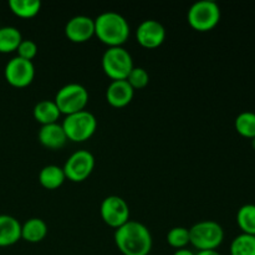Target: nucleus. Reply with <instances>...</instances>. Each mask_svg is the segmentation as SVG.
Listing matches in <instances>:
<instances>
[{
	"label": "nucleus",
	"mask_w": 255,
	"mask_h": 255,
	"mask_svg": "<svg viewBox=\"0 0 255 255\" xmlns=\"http://www.w3.org/2000/svg\"><path fill=\"white\" fill-rule=\"evenodd\" d=\"M16 52H17V56L21 57V59L32 61V59H34L37 54L36 42L32 41V40L22 39V41L20 42L19 47H17Z\"/></svg>",
	"instance_id": "26"
},
{
	"label": "nucleus",
	"mask_w": 255,
	"mask_h": 255,
	"mask_svg": "<svg viewBox=\"0 0 255 255\" xmlns=\"http://www.w3.org/2000/svg\"><path fill=\"white\" fill-rule=\"evenodd\" d=\"M133 67L131 54L124 46L109 47L102 55V70L112 81L126 80Z\"/></svg>",
	"instance_id": "6"
},
{
	"label": "nucleus",
	"mask_w": 255,
	"mask_h": 255,
	"mask_svg": "<svg viewBox=\"0 0 255 255\" xmlns=\"http://www.w3.org/2000/svg\"><path fill=\"white\" fill-rule=\"evenodd\" d=\"M95 20V35L109 47L122 46L128 40L129 25L126 17L116 11L101 12Z\"/></svg>",
	"instance_id": "2"
},
{
	"label": "nucleus",
	"mask_w": 255,
	"mask_h": 255,
	"mask_svg": "<svg viewBox=\"0 0 255 255\" xmlns=\"http://www.w3.org/2000/svg\"><path fill=\"white\" fill-rule=\"evenodd\" d=\"M224 241V231L214 221H202L189 228V243L201 251H217Z\"/></svg>",
	"instance_id": "3"
},
{
	"label": "nucleus",
	"mask_w": 255,
	"mask_h": 255,
	"mask_svg": "<svg viewBox=\"0 0 255 255\" xmlns=\"http://www.w3.org/2000/svg\"><path fill=\"white\" fill-rule=\"evenodd\" d=\"M236 129L241 136L246 138H255V114L251 111H244L239 114L236 119Z\"/></svg>",
	"instance_id": "23"
},
{
	"label": "nucleus",
	"mask_w": 255,
	"mask_h": 255,
	"mask_svg": "<svg viewBox=\"0 0 255 255\" xmlns=\"http://www.w3.org/2000/svg\"><path fill=\"white\" fill-rule=\"evenodd\" d=\"M231 255H255V236L239 234L231 244Z\"/></svg>",
	"instance_id": "22"
},
{
	"label": "nucleus",
	"mask_w": 255,
	"mask_h": 255,
	"mask_svg": "<svg viewBox=\"0 0 255 255\" xmlns=\"http://www.w3.org/2000/svg\"><path fill=\"white\" fill-rule=\"evenodd\" d=\"M134 95V90L131 85L127 82V80H115L111 81L106 90V100L111 106L125 107L132 101Z\"/></svg>",
	"instance_id": "13"
},
{
	"label": "nucleus",
	"mask_w": 255,
	"mask_h": 255,
	"mask_svg": "<svg viewBox=\"0 0 255 255\" xmlns=\"http://www.w3.org/2000/svg\"><path fill=\"white\" fill-rule=\"evenodd\" d=\"M5 80L14 87H26L35 77V66L32 61L15 56L7 61L4 70Z\"/></svg>",
	"instance_id": "10"
},
{
	"label": "nucleus",
	"mask_w": 255,
	"mask_h": 255,
	"mask_svg": "<svg viewBox=\"0 0 255 255\" xmlns=\"http://www.w3.org/2000/svg\"><path fill=\"white\" fill-rule=\"evenodd\" d=\"M65 172L66 179L71 182H84L90 177L95 168V157L94 154L86 149H80L74 152L67 158L66 163L62 167Z\"/></svg>",
	"instance_id": "8"
},
{
	"label": "nucleus",
	"mask_w": 255,
	"mask_h": 255,
	"mask_svg": "<svg viewBox=\"0 0 255 255\" xmlns=\"http://www.w3.org/2000/svg\"><path fill=\"white\" fill-rule=\"evenodd\" d=\"M101 218L107 226L117 229L129 221V207L124 198L109 196L102 201L100 208Z\"/></svg>",
	"instance_id": "9"
},
{
	"label": "nucleus",
	"mask_w": 255,
	"mask_h": 255,
	"mask_svg": "<svg viewBox=\"0 0 255 255\" xmlns=\"http://www.w3.org/2000/svg\"><path fill=\"white\" fill-rule=\"evenodd\" d=\"M127 82L131 85V87L133 90H141L143 87H146L149 82V75L147 72V70H144L143 67H136L131 70L129 75L127 76Z\"/></svg>",
	"instance_id": "25"
},
{
	"label": "nucleus",
	"mask_w": 255,
	"mask_h": 255,
	"mask_svg": "<svg viewBox=\"0 0 255 255\" xmlns=\"http://www.w3.org/2000/svg\"><path fill=\"white\" fill-rule=\"evenodd\" d=\"M196 255H222V254L217 251H201V252H197Z\"/></svg>",
	"instance_id": "28"
},
{
	"label": "nucleus",
	"mask_w": 255,
	"mask_h": 255,
	"mask_svg": "<svg viewBox=\"0 0 255 255\" xmlns=\"http://www.w3.org/2000/svg\"><path fill=\"white\" fill-rule=\"evenodd\" d=\"M167 242L171 247L177 249L186 248L189 244V229L184 227H174L167 233Z\"/></svg>",
	"instance_id": "24"
},
{
	"label": "nucleus",
	"mask_w": 255,
	"mask_h": 255,
	"mask_svg": "<svg viewBox=\"0 0 255 255\" xmlns=\"http://www.w3.org/2000/svg\"><path fill=\"white\" fill-rule=\"evenodd\" d=\"M32 115L34 119L36 120L41 126L50 124H56L57 120L60 119V112L59 107L55 104V101L51 100H42V101L37 102L32 110Z\"/></svg>",
	"instance_id": "16"
},
{
	"label": "nucleus",
	"mask_w": 255,
	"mask_h": 255,
	"mask_svg": "<svg viewBox=\"0 0 255 255\" xmlns=\"http://www.w3.org/2000/svg\"><path fill=\"white\" fill-rule=\"evenodd\" d=\"M115 243L124 255H148L152 249V236L144 224L128 221L116 229Z\"/></svg>",
	"instance_id": "1"
},
{
	"label": "nucleus",
	"mask_w": 255,
	"mask_h": 255,
	"mask_svg": "<svg viewBox=\"0 0 255 255\" xmlns=\"http://www.w3.org/2000/svg\"><path fill=\"white\" fill-rule=\"evenodd\" d=\"M21 41V32L16 27H0V52L1 54H10L12 51H16Z\"/></svg>",
	"instance_id": "19"
},
{
	"label": "nucleus",
	"mask_w": 255,
	"mask_h": 255,
	"mask_svg": "<svg viewBox=\"0 0 255 255\" xmlns=\"http://www.w3.org/2000/svg\"><path fill=\"white\" fill-rule=\"evenodd\" d=\"M9 7L16 16L29 19L40 11L41 2L39 0H10Z\"/></svg>",
	"instance_id": "20"
},
{
	"label": "nucleus",
	"mask_w": 255,
	"mask_h": 255,
	"mask_svg": "<svg viewBox=\"0 0 255 255\" xmlns=\"http://www.w3.org/2000/svg\"><path fill=\"white\" fill-rule=\"evenodd\" d=\"M148 255H151V254H148Z\"/></svg>",
	"instance_id": "30"
},
{
	"label": "nucleus",
	"mask_w": 255,
	"mask_h": 255,
	"mask_svg": "<svg viewBox=\"0 0 255 255\" xmlns=\"http://www.w3.org/2000/svg\"><path fill=\"white\" fill-rule=\"evenodd\" d=\"M61 125L69 141L85 142L94 136L97 128V120L94 114L84 110L67 115Z\"/></svg>",
	"instance_id": "4"
},
{
	"label": "nucleus",
	"mask_w": 255,
	"mask_h": 255,
	"mask_svg": "<svg viewBox=\"0 0 255 255\" xmlns=\"http://www.w3.org/2000/svg\"><path fill=\"white\" fill-rule=\"evenodd\" d=\"M173 255H196V253H193V252L189 251V249L183 248V249H177V251L173 253Z\"/></svg>",
	"instance_id": "27"
},
{
	"label": "nucleus",
	"mask_w": 255,
	"mask_h": 255,
	"mask_svg": "<svg viewBox=\"0 0 255 255\" xmlns=\"http://www.w3.org/2000/svg\"><path fill=\"white\" fill-rule=\"evenodd\" d=\"M252 146H253V148L255 149V138L252 139Z\"/></svg>",
	"instance_id": "29"
},
{
	"label": "nucleus",
	"mask_w": 255,
	"mask_h": 255,
	"mask_svg": "<svg viewBox=\"0 0 255 255\" xmlns=\"http://www.w3.org/2000/svg\"><path fill=\"white\" fill-rule=\"evenodd\" d=\"M55 104L60 112L64 115H72L84 111L89 102V91L81 84H67L57 91Z\"/></svg>",
	"instance_id": "7"
},
{
	"label": "nucleus",
	"mask_w": 255,
	"mask_h": 255,
	"mask_svg": "<svg viewBox=\"0 0 255 255\" xmlns=\"http://www.w3.org/2000/svg\"><path fill=\"white\" fill-rule=\"evenodd\" d=\"M237 223L244 234L255 236V204H244L239 208Z\"/></svg>",
	"instance_id": "21"
},
{
	"label": "nucleus",
	"mask_w": 255,
	"mask_h": 255,
	"mask_svg": "<svg viewBox=\"0 0 255 255\" xmlns=\"http://www.w3.org/2000/svg\"><path fill=\"white\" fill-rule=\"evenodd\" d=\"M39 141L44 147L49 149H60L65 146L69 139L65 133L62 125L60 124H50L41 126L39 129Z\"/></svg>",
	"instance_id": "14"
},
{
	"label": "nucleus",
	"mask_w": 255,
	"mask_h": 255,
	"mask_svg": "<svg viewBox=\"0 0 255 255\" xmlns=\"http://www.w3.org/2000/svg\"><path fill=\"white\" fill-rule=\"evenodd\" d=\"M136 37L141 46L146 49H156L166 40V29L157 20L147 19L137 27Z\"/></svg>",
	"instance_id": "11"
},
{
	"label": "nucleus",
	"mask_w": 255,
	"mask_h": 255,
	"mask_svg": "<svg viewBox=\"0 0 255 255\" xmlns=\"http://www.w3.org/2000/svg\"><path fill=\"white\" fill-rule=\"evenodd\" d=\"M65 34L72 42H86L95 35V20L86 15H76L67 21Z\"/></svg>",
	"instance_id": "12"
},
{
	"label": "nucleus",
	"mask_w": 255,
	"mask_h": 255,
	"mask_svg": "<svg viewBox=\"0 0 255 255\" xmlns=\"http://www.w3.org/2000/svg\"><path fill=\"white\" fill-rule=\"evenodd\" d=\"M47 224L41 218H30L21 226V239L29 243H39L47 236Z\"/></svg>",
	"instance_id": "17"
},
{
	"label": "nucleus",
	"mask_w": 255,
	"mask_h": 255,
	"mask_svg": "<svg viewBox=\"0 0 255 255\" xmlns=\"http://www.w3.org/2000/svg\"><path fill=\"white\" fill-rule=\"evenodd\" d=\"M187 20L191 27L197 31H209L214 29L221 20L219 5L212 0H199L189 7Z\"/></svg>",
	"instance_id": "5"
},
{
	"label": "nucleus",
	"mask_w": 255,
	"mask_h": 255,
	"mask_svg": "<svg viewBox=\"0 0 255 255\" xmlns=\"http://www.w3.org/2000/svg\"><path fill=\"white\" fill-rule=\"evenodd\" d=\"M66 179L64 168L56 164H47L41 168L39 173V182L44 188L46 189H57L62 186Z\"/></svg>",
	"instance_id": "18"
},
{
	"label": "nucleus",
	"mask_w": 255,
	"mask_h": 255,
	"mask_svg": "<svg viewBox=\"0 0 255 255\" xmlns=\"http://www.w3.org/2000/svg\"><path fill=\"white\" fill-rule=\"evenodd\" d=\"M21 239V224L16 218L0 214V247H10Z\"/></svg>",
	"instance_id": "15"
}]
</instances>
